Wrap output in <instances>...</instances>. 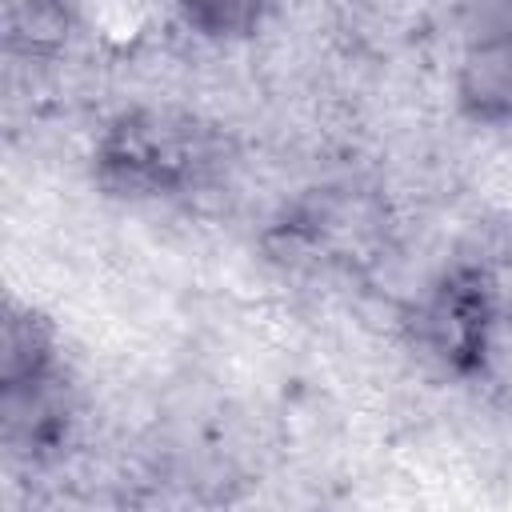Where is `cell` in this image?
Returning a JSON list of instances; mask_svg holds the SVG:
<instances>
[{"label": "cell", "mask_w": 512, "mask_h": 512, "mask_svg": "<svg viewBox=\"0 0 512 512\" xmlns=\"http://www.w3.org/2000/svg\"><path fill=\"white\" fill-rule=\"evenodd\" d=\"M220 164V132L184 108H128L96 140V180L128 200L196 192Z\"/></svg>", "instance_id": "cell-1"}, {"label": "cell", "mask_w": 512, "mask_h": 512, "mask_svg": "<svg viewBox=\"0 0 512 512\" xmlns=\"http://www.w3.org/2000/svg\"><path fill=\"white\" fill-rule=\"evenodd\" d=\"M492 320V288L480 268H452L420 308L424 344L440 364L456 372L484 368Z\"/></svg>", "instance_id": "cell-2"}, {"label": "cell", "mask_w": 512, "mask_h": 512, "mask_svg": "<svg viewBox=\"0 0 512 512\" xmlns=\"http://www.w3.org/2000/svg\"><path fill=\"white\" fill-rule=\"evenodd\" d=\"M456 100L476 124H512V20L480 32L464 48Z\"/></svg>", "instance_id": "cell-3"}, {"label": "cell", "mask_w": 512, "mask_h": 512, "mask_svg": "<svg viewBox=\"0 0 512 512\" xmlns=\"http://www.w3.org/2000/svg\"><path fill=\"white\" fill-rule=\"evenodd\" d=\"M192 32L208 40H240L256 32L268 0H176Z\"/></svg>", "instance_id": "cell-5"}, {"label": "cell", "mask_w": 512, "mask_h": 512, "mask_svg": "<svg viewBox=\"0 0 512 512\" xmlns=\"http://www.w3.org/2000/svg\"><path fill=\"white\" fill-rule=\"evenodd\" d=\"M56 372V340L40 312L8 308L0 332V388L44 380Z\"/></svg>", "instance_id": "cell-4"}]
</instances>
